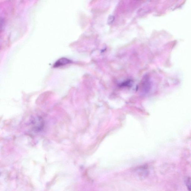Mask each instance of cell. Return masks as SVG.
<instances>
[{"mask_svg": "<svg viewBox=\"0 0 191 191\" xmlns=\"http://www.w3.org/2000/svg\"><path fill=\"white\" fill-rule=\"evenodd\" d=\"M33 129L35 131H39L43 126V121L39 117L34 118L31 122Z\"/></svg>", "mask_w": 191, "mask_h": 191, "instance_id": "obj_1", "label": "cell"}, {"mask_svg": "<svg viewBox=\"0 0 191 191\" xmlns=\"http://www.w3.org/2000/svg\"><path fill=\"white\" fill-rule=\"evenodd\" d=\"M72 62V61L69 59L65 58H61L59 59L55 63L54 65V68L64 66L65 65L70 64Z\"/></svg>", "mask_w": 191, "mask_h": 191, "instance_id": "obj_2", "label": "cell"}, {"mask_svg": "<svg viewBox=\"0 0 191 191\" xmlns=\"http://www.w3.org/2000/svg\"><path fill=\"white\" fill-rule=\"evenodd\" d=\"M185 184L188 191H191V177H188L185 180Z\"/></svg>", "mask_w": 191, "mask_h": 191, "instance_id": "obj_3", "label": "cell"}, {"mask_svg": "<svg viewBox=\"0 0 191 191\" xmlns=\"http://www.w3.org/2000/svg\"><path fill=\"white\" fill-rule=\"evenodd\" d=\"M114 17L113 16H110V17H109V24H111L112 23V22H113L114 21Z\"/></svg>", "mask_w": 191, "mask_h": 191, "instance_id": "obj_4", "label": "cell"}]
</instances>
